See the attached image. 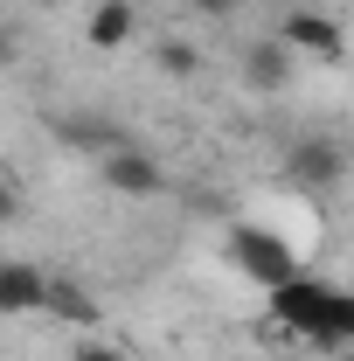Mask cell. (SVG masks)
Instances as JSON below:
<instances>
[{
	"label": "cell",
	"instance_id": "obj_1",
	"mask_svg": "<svg viewBox=\"0 0 354 361\" xmlns=\"http://www.w3.org/2000/svg\"><path fill=\"white\" fill-rule=\"evenodd\" d=\"M271 306H278L285 326H299L319 348H341L348 326H354V299L341 285H326V278H306V271H292L285 285H271Z\"/></svg>",
	"mask_w": 354,
	"mask_h": 361
},
{
	"label": "cell",
	"instance_id": "obj_2",
	"mask_svg": "<svg viewBox=\"0 0 354 361\" xmlns=\"http://www.w3.org/2000/svg\"><path fill=\"white\" fill-rule=\"evenodd\" d=\"M229 264L243 271V278H257V285H285L292 278V250H285V236H271V229H257V223H236L229 229Z\"/></svg>",
	"mask_w": 354,
	"mask_h": 361
},
{
	"label": "cell",
	"instance_id": "obj_3",
	"mask_svg": "<svg viewBox=\"0 0 354 361\" xmlns=\"http://www.w3.org/2000/svg\"><path fill=\"white\" fill-rule=\"evenodd\" d=\"M97 180L111 188V195H133V202H153V195H167V167L146 153V146H118V153H97Z\"/></svg>",
	"mask_w": 354,
	"mask_h": 361
},
{
	"label": "cell",
	"instance_id": "obj_4",
	"mask_svg": "<svg viewBox=\"0 0 354 361\" xmlns=\"http://www.w3.org/2000/svg\"><path fill=\"white\" fill-rule=\"evenodd\" d=\"M285 174L319 195V188H334V180L348 174V153H341V139H299V146L285 153Z\"/></svg>",
	"mask_w": 354,
	"mask_h": 361
},
{
	"label": "cell",
	"instance_id": "obj_5",
	"mask_svg": "<svg viewBox=\"0 0 354 361\" xmlns=\"http://www.w3.org/2000/svg\"><path fill=\"white\" fill-rule=\"evenodd\" d=\"M278 42L292 49V56H326V63L348 49V42H341V21H334V14H292V21L278 28Z\"/></svg>",
	"mask_w": 354,
	"mask_h": 361
},
{
	"label": "cell",
	"instance_id": "obj_6",
	"mask_svg": "<svg viewBox=\"0 0 354 361\" xmlns=\"http://www.w3.org/2000/svg\"><path fill=\"white\" fill-rule=\"evenodd\" d=\"M42 292H49V271L0 257V313H42Z\"/></svg>",
	"mask_w": 354,
	"mask_h": 361
},
{
	"label": "cell",
	"instance_id": "obj_7",
	"mask_svg": "<svg viewBox=\"0 0 354 361\" xmlns=\"http://www.w3.org/2000/svg\"><path fill=\"white\" fill-rule=\"evenodd\" d=\"M292 70H299V56L278 42V35H271V42H250V49H243V77H250L257 90H285V84H292Z\"/></svg>",
	"mask_w": 354,
	"mask_h": 361
},
{
	"label": "cell",
	"instance_id": "obj_8",
	"mask_svg": "<svg viewBox=\"0 0 354 361\" xmlns=\"http://www.w3.org/2000/svg\"><path fill=\"white\" fill-rule=\"evenodd\" d=\"M133 28H139L133 0H97V7H90V49H126Z\"/></svg>",
	"mask_w": 354,
	"mask_h": 361
},
{
	"label": "cell",
	"instance_id": "obj_9",
	"mask_svg": "<svg viewBox=\"0 0 354 361\" xmlns=\"http://www.w3.org/2000/svg\"><path fill=\"white\" fill-rule=\"evenodd\" d=\"M42 313H56V319H70V326H90L97 319V299H90L77 278H49V292H42Z\"/></svg>",
	"mask_w": 354,
	"mask_h": 361
},
{
	"label": "cell",
	"instance_id": "obj_10",
	"mask_svg": "<svg viewBox=\"0 0 354 361\" xmlns=\"http://www.w3.org/2000/svg\"><path fill=\"white\" fill-rule=\"evenodd\" d=\"M63 139H70V146H90V153H118V146H126V133H118V126H104V118H70Z\"/></svg>",
	"mask_w": 354,
	"mask_h": 361
},
{
	"label": "cell",
	"instance_id": "obj_11",
	"mask_svg": "<svg viewBox=\"0 0 354 361\" xmlns=\"http://www.w3.org/2000/svg\"><path fill=\"white\" fill-rule=\"evenodd\" d=\"M160 70H167V77H195V70H202V49L195 42H160Z\"/></svg>",
	"mask_w": 354,
	"mask_h": 361
},
{
	"label": "cell",
	"instance_id": "obj_12",
	"mask_svg": "<svg viewBox=\"0 0 354 361\" xmlns=\"http://www.w3.org/2000/svg\"><path fill=\"white\" fill-rule=\"evenodd\" d=\"M70 361H126V355H118L111 341H77V348H70Z\"/></svg>",
	"mask_w": 354,
	"mask_h": 361
},
{
	"label": "cell",
	"instance_id": "obj_13",
	"mask_svg": "<svg viewBox=\"0 0 354 361\" xmlns=\"http://www.w3.org/2000/svg\"><path fill=\"white\" fill-rule=\"evenodd\" d=\"M14 63V35H7V21H0V70Z\"/></svg>",
	"mask_w": 354,
	"mask_h": 361
},
{
	"label": "cell",
	"instance_id": "obj_14",
	"mask_svg": "<svg viewBox=\"0 0 354 361\" xmlns=\"http://www.w3.org/2000/svg\"><path fill=\"white\" fill-rule=\"evenodd\" d=\"M195 7H209V14H222V7H236V0H195Z\"/></svg>",
	"mask_w": 354,
	"mask_h": 361
},
{
	"label": "cell",
	"instance_id": "obj_15",
	"mask_svg": "<svg viewBox=\"0 0 354 361\" xmlns=\"http://www.w3.org/2000/svg\"><path fill=\"white\" fill-rule=\"evenodd\" d=\"M0 188H7V160H0Z\"/></svg>",
	"mask_w": 354,
	"mask_h": 361
}]
</instances>
